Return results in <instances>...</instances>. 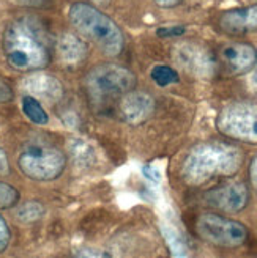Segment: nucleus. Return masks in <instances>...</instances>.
I'll return each mask as SVG.
<instances>
[{
    "instance_id": "3",
    "label": "nucleus",
    "mask_w": 257,
    "mask_h": 258,
    "mask_svg": "<svg viewBox=\"0 0 257 258\" xmlns=\"http://www.w3.org/2000/svg\"><path fill=\"white\" fill-rule=\"evenodd\" d=\"M68 18L73 27L88 41L95 43L106 55L115 57L122 52L125 43L122 30L96 7L78 2L71 5Z\"/></svg>"
},
{
    "instance_id": "8",
    "label": "nucleus",
    "mask_w": 257,
    "mask_h": 258,
    "mask_svg": "<svg viewBox=\"0 0 257 258\" xmlns=\"http://www.w3.org/2000/svg\"><path fill=\"white\" fill-rule=\"evenodd\" d=\"M174 61L186 73L210 79L216 71V60L207 49L194 43H180L172 49Z\"/></svg>"
},
{
    "instance_id": "7",
    "label": "nucleus",
    "mask_w": 257,
    "mask_h": 258,
    "mask_svg": "<svg viewBox=\"0 0 257 258\" xmlns=\"http://www.w3.org/2000/svg\"><path fill=\"white\" fill-rule=\"evenodd\" d=\"M85 85L90 95L96 98L125 95L134 88L136 76L119 64H101L87 74Z\"/></svg>"
},
{
    "instance_id": "27",
    "label": "nucleus",
    "mask_w": 257,
    "mask_h": 258,
    "mask_svg": "<svg viewBox=\"0 0 257 258\" xmlns=\"http://www.w3.org/2000/svg\"><path fill=\"white\" fill-rule=\"evenodd\" d=\"M10 170V165H8V159H7V154L5 151L0 148V175H5Z\"/></svg>"
},
{
    "instance_id": "4",
    "label": "nucleus",
    "mask_w": 257,
    "mask_h": 258,
    "mask_svg": "<svg viewBox=\"0 0 257 258\" xmlns=\"http://www.w3.org/2000/svg\"><path fill=\"white\" fill-rule=\"evenodd\" d=\"M197 236L216 247H240L248 239V228L238 221L216 213H203L196 221Z\"/></svg>"
},
{
    "instance_id": "16",
    "label": "nucleus",
    "mask_w": 257,
    "mask_h": 258,
    "mask_svg": "<svg viewBox=\"0 0 257 258\" xmlns=\"http://www.w3.org/2000/svg\"><path fill=\"white\" fill-rule=\"evenodd\" d=\"M150 77L160 87H168L180 81L178 73L172 67H168V64H157V67H153L150 71Z\"/></svg>"
},
{
    "instance_id": "28",
    "label": "nucleus",
    "mask_w": 257,
    "mask_h": 258,
    "mask_svg": "<svg viewBox=\"0 0 257 258\" xmlns=\"http://www.w3.org/2000/svg\"><path fill=\"white\" fill-rule=\"evenodd\" d=\"M183 0H155V4L161 8H172L177 7L178 4H182Z\"/></svg>"
},
{
    "instance_id": "10",
    "label": "nucleus",
    "mask_w": 257,
    "mask_h": 258,
    "mask_svg": "<svg viewBox=\"0 0 257 258\" xmlns=\"http://www.w3.org/2000/svg\"><path fill=\"white\" fill-rule=\"evenodd\" d=\"M155 112V99L144 92H128L122 96L120 113L126 123L142 124Z\"/></svg>"
},
{
    "instance_id": "24",
    "label": "nucleus",
    "mask_w": 257,
    "mask_h": 258,
    "mask_svg": "<svg viewBox=\"0 0 257 258\" xmlns=\"http://www.w3.org/2000/svg\"><path fill=\"white\" fill-rule=\"evenodd\" d=\"M13 5L18 7H29V8H38L44 4V0H8Z\"/></svg>"
},
{
    "instance_id": "23",
    "label": "nucleus",
    "mask_w": 257,
    "mask_h": 258,
    "mask_svg": "<svg viewBox=\"0 0 257 258\" xmlns=\"http://www.w3.org/2000/svg\"><path fill=\"white\" fill-rule=\"evenodd\" d=\"M11 98H13L11 87L4 81V77H0V104H4V102H8Z\"/></svg>"
},
{
    "instance_id": "26",
    "label": "nucleus",
    "mask_w": 257,
    "mask_h": 258,
    "mask_svg": "<svg viewBox=\"0 0 257 258\" xmlns=\"http://www.w3.org/2000/svg\"><path fill=\"white\" fill-rule=\"evenodd\" d=\"M249 178H251L252 186L257 189V156L251 161V165H249Z\"/></svg>"
},
{
    "instance_id": "21",
    "label": "nucleus",
    "mask_w": 257,
    "mask_h": 258,
    "mask_svg": "<svg viewBox=\"0 0 257 258\" xmlns=\"http://www.w3.org/2000/svg\"><path fill=\"white\" fill-rule=\"evenodd\" d=\"M74 258H112L109 252L102 250V249H93V247H87L82 249L81 252L76 253Z\"/></svg>"
},
{
    "instance_id": "30",
    "label": "nucleus",
    "mask_w": 257,
    "mask_h": 258,
    "mask_svg": "<svg viewBox=\"0 0 257 258\" xmlns=\"http://www.w3.org/2000/svg\"><path fill=\"white\" fill-rule=\"evenodd\" d=\"M254 82L257 84V60H255V71H254Z\"/></svg>"
},
{
    "instance_id": "18",
    "label": "nucleus",
    "mask_w": 257,
    "mask_h": 258,
    "mask_svg": "<svg viewBox=\"0 0 257 258\" xmlns=\"http://www.w3.org/2000/svg\"><path fill=\"white\" fill-rule=\"evenodd\" d=\"M163 236L166 238V241H168L171 250H172L177 256H183V255L186 253V244H185V239L182 238V235H180L174 227L164 225V227H163Z\"/></svg>"
},
{
    "instance_id": "17",
    "label": "nucleus",
    "mask_w": 257,
    "mask_h": 258,
    "mask_svg": "<svg viewBox=\"0 0 257 258\" xmlns=\"http://www.w3.org/2000/svg\"><path fill=\"white\" fill-rule=\"evenodd\" d=\"M16 214H18V219L22 222H27V224L36 222L43 217L44 206L40 202H27L19 206Z\"/></svg>"
},
{
    "instance_id": "25",
    "label": "nucleus",
    "mask_w": 257,
    "mask_h": 258,
    "mask_svg": "<svg viewBox=\"0 0 257 258\" xmlns=\"http://www.w3.org/2000/svg\"><path fill=\"white\" fill-rule=\"evenodd\" d=\"M144 175H145L148 179H151V181H155V183H158V181H160V178H161L160 172L155 169V167H151V165H145V167H144Z\"/></svg>"
},
{
    "instance_id": "12",
    "label": "nucleus",
    "mask_w": 257,
    "mask_h": 258,
    "mask_svg": "<svg viewBox=\"0 0 257 258\" xmlns=\"http://www.w3.org/2000/svg\"><path fill=\"white\" fill-rule=\"evenodd\" d=\"M220 27L229 35H243L257 30V4L223 13Z\"/></svg>"
},
{
    "instance_id": "19",
    "label": "nucleus",
    "mask_w": 257,
    "mask_h": 258,
    "mask_svg": "<svg viewBox=\"0 0 257 258\" xmlns=\"http://www.w3.org/2000/svg\"><path fill=\"white\" fill-rule=\"evenodd\" d=\"M19 202V192L7 184L0 181V208H11Z\"/></svg>"
},
{
    "instance_id": "13",
    "label": "nucleus",
    "mask_w": 257,
    "mask_h": 258,
    "mask_svg": "<svg viewBox=\"0 0 257 258\" xmlns=\"http://www.w3.org/2000/svg\"><path fill=\"white\" fill-rule=\"evenodd\" d=\"M221 57L226 68L232 74H245L255 67L257 50L251 44L235 43L226 46L221 50Z\"/></svg>"
},
{
    "instance_id": "20",
    "label": "nucleus",
    "mask_w": 257,
    "mask_h": 258,
    "mask_svg": "<svg viewBox=\"0 0 257 258\" xmlns=\"http://www.w3.org/2000/svg\"><path fill=\"white\" fill-rule=\"evenodd\" d=\"M186 32V29L183 25H171V27H160L157 30V35L161 38H177L182 36Z\"/></svg>"
},
{
    "instance_id": "5",
    "label": "nucleus",
    "mask_w": 257,
    "mask_h": 258,
    "mask_svg": "<svg viewBox=\"0 0 257 258\" xmlns=\"http://www.w3.org/2000/svg\"><path fill=\"white\" fill-rule=\"evenodd\" d=\"M216 127L232 140L257 144V102H232L216 118Z\"/></svg>"
},
{
    "instance_id": "29",
    "label": "nucleus",
    "mask_w": 257,
    "mask_h": 258,
    "mask_svg": "<svg viewBox=\"0 0 257 258\" xmlns=\"http://www.w3.org/2000/svg\"><path fill=\"white\" fill-rule=\"evenodd\" d=\"M93 4H98V5H106V4H109L111 0H92Z\"/></svg>"
},
{
    "instance_id": "15",
    "label": "nucleus",
    "mask_w": 257,
    "mask_h": 258,
    "mask_svg": "<svg viewBox=\"0 0 257 258\" xmlns=\"http://www.w3.org/2000/svg\"><path fill=\"white\" fill-rule=\"evenodd\" d=\"M22 112L32 123L44 126L49 123V115L44 110V107L41 106V102L35 99L30 95H25L22 98Z\"/></svg>"
},
{
    "instance_id": "6",
    "label": "nucleus",
    "mask_w": 257,
    "mask_h": 258,
    "mask_svg": "<svg viewBox=\"0 0 257 258\" xmlns=\"http://www.w3.org/2000/svg\"><path fill=\"white\" fill-rule=\"evenodd\" d=\"M21 172L35 181H53L59 178L67 165V158L54 147L33 145L24 150L18 159Z\"/></svg>"
},
{
    "instance_id": "22",
    "label": "nucleus",
    "mask_w": 257,
    "mask_h": 258,
    "mask_svg": "<svg viewBox=\"0 0 257 258\" xmlns=\"http://www.w3.org/2000/svg\"><path fill=\"white\" fill-rule=\"evenodd\" d=\"M11 239V233H10V227L5 222V219L0 216V252H4Z\"/></svg>"
},
{
    "instance_id": "14",
    "label": "nucleus",
    "mask_w": 257,
    "mask_h": 258,
    "mask_svg": "<svg viewBox=\"0 0 257 258\" xmlns=\"http://www.w3.org/2000/svg\"><path fill=\"white\" fill-rule=\"evenodd\" d=\"M57 52L62 61L67 64H78L87 57V46L82 38L73 33H65L57 41Z\"/></svg>"
},
{
    "instance_id": "11",
    "label": "nucleus",
    "mask_w": 257,
    "mask_h": 258,
    "mask_svg": "<svg viewBox=\"0 0 257 258\" xmlns=\"http://www.w3.org/2000/svg\"><path fill=\"white\" fill-rule=\"evenodd\" d=\"M22 87L35 99H41L46 102H57L63 96L62 82L56 76L43 71H33L30 76L25 77Z\"/></svg>"
},
{
    "instance_id": "9",
    "label": "nucleus",
    "mask_w": 257,
    "mask_h": 258,
    "mask_svg": "<svg viewBox=\"0 0 257 258\" xmlns=\"http://www.w3.org/2000/svg\"><path fill=\"white\" fill-rule=\"evenodd\" d=\"M205 202L223 213H238L249 202V189L240 181L226 183L205 194Z\"/></svg>"
},
{
    "instance_id": "2",
    "label": "nucleus",
    "mask_w": 257,
    "mask_h": 258,
    "mask_svg": "<svg viewBox=\"0 0 257 258\" xmlns=\"http://www.w3.org/2000/svg\"><path fill=\"white\" fill-rule=\"evenodd\" d=\"M243 164V151L226 142H202L192 147L182 165V178L200 186L215 176H234Z\"/></svg>"
},
{
    "instance_id": "1",
    "label": "nucleus",
    "mask_w": 257,
    "mask_h": 258,
    "mask_svg": "<svg viewBox=\"0 0 257 258\" xmlns=\"http://www.w3.org/2000/svg\"><path fill=\"white\" fill-rule=\"evenodd\" d=\"M8 63L18 71H40L50 61V47L44 27L32 18L13 21L4 33Z\"/></svg>"
}]
</instances>
